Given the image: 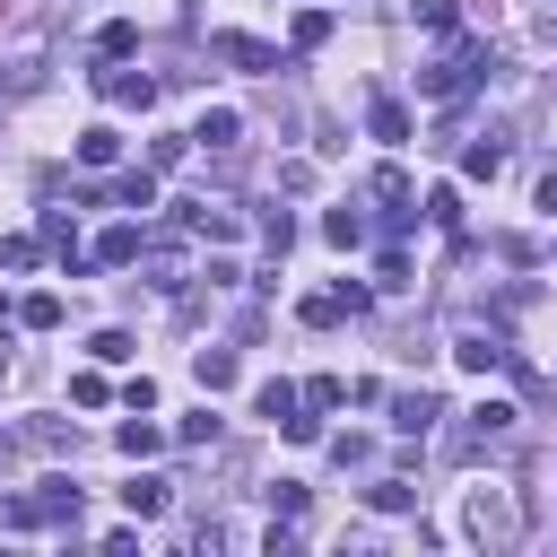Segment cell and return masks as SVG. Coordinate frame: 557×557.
<instances>
[{
    "label": "cell",
    "mask_w": 557,
    "mask_h": 557,
    "mask_svg": "<svg viewBox=\"0 0 557 557\" xmlns=\"http://www.w3.org/2000/svg\"><path fill=\"white\" fill-rule=\"evenodd\" d=\"M366 505H374V513H409V505H418V487H409V479H374V487H366Z\"/></svg>",
    "instance_id": "obj_21"
},
{
    "label": "cell",
    "mask_w": 557,
    "mask_h": 557,
    "mask_svg": "<svg viewBox=\"0 0 557 557\" xmlns=\"http://www.w3.org/2000/svg\"><path fill=\"white\" fill-rule=\"evenodd\" d=\"M17 322H26V331H52V322H61V296H26Z\"/></svg>",
    "instance_id": "obj_26"
},
{
    "label": "cell",
    "mask_w": 557,
    "mask_h": 557,
    "mask_svg": "<svg viewBox=\"0 0 557 557\" xmlns=\"http://www.w3.org/2000/svg\"><path fill=\"white\" fill-rule=\"evenodd\" d=\"M96 52H104V61H131V52H139V26H131V17H113V26L96 35Z\"/></svg>",
    "instance_id": "obj_22"
},
{
    "label": "cell",
    "mask_w": 557,
    "mask_h": 557,
    "mask_svg": "<svg viewBox=\"0 0 557 557\" xmlns=\"http://www.w3.org/2000/svg\"><path fill=\"white\" fill-rule=\"evenodd\" d=\"M0 261L9 270H35V235H0Z\"/></svg>",
    "instance_id": "obj_36"
},
{
    "label": "cell",
    "mask_w": 557,
    "mask_h": 557,
    "mask_svg": "<svg viewBox=\"0 0 557 557\" xmlns=\"http://www.w3.org/2000/svg\"><path fill=\"white\" fill-rule=\"evenodd\" d=\"M113 444H122V453H131V461H148V453H157V444H165V426H148V418H139V409H131V426H122V435H113Z\"/></svg>",
    "instance_id": "obj_20"
},
{
    "label": "cell",
    "mask_w": 557,
    "mask_h": 557,
    "mask_svg": "<svg viewBox=\"0 0 557 557\" xmlns=\"http://www.w3.org/2000/svg\"><path fill=\"white\" fill-rule=\"evenodd\" d=\"M339 400H348L339 374H313V383H305V409H339Z\"/></svg>",
    "instance_id": "obj_27"
},
{
    "label": "cell",
    "mask_w": 557,
    "mask_h": 557,
    "mask_svg": "<svg viewBox=\"0 0 557 557\" xmlns=\"http://www.w3.org/2000/svg\"><path fill=\"white\" fill-rule=\"evenodd\" d=\"M44 244H52V252H61V270H70V278H78V270H87V252H78V226H70V218H61V209H44Z\"/></svg>",
    "instance_id": "obj_12"
},
{
    "label": "cell",
    "mask_w": 557,
    "mask_h": 557,
    "mask_svg": "<svg viewBox=\"0 0 557 557\" xmlns=\"http://www.w3.org/2000/svg\"><path fill=\"white\" fill-rule=\"evenodd\" d=\"M96 96L122 104V113H148V104H157V78H148V70H96Z\"/></svg>",
    "instance_id": "obj_4"
},
{
    "label": "cell",
    "mask_w": 557,
    "mask_h": 557,
    "mask_svg": "<svg viewBox=\"0 0 557 557\" xmlns=\"http://www.w3.org/2000/svg\"><path fill=\"white\" fill-rule=\"evenodd\" d=\"M513 426H522V409H513V400H479V409H461V426L444 435V453H453V461L505 453V444H513Z\"/></svg>",
    "instance_id": "obj_2"
},
{
    "label": "cell",
    "mask_w": 557,
    "mask_h": 557,
    "mask_svg": "<svg viewBox=\"0 0 557 557\" xmlns=\"http://www.w3.org/2000/svg\"><path fill=\"white\" fill-rule=\"evenodd\" d=\"M209 52H218V61H235V70H287V61H278L270 44H252V35H209Z\"/></svg>",
    "instance_id": "obj_7"
},
{
    "label": "cell",
    "mask_w": 557,
    "mask_h": 557,
    "mask_svg": "<svg viewBox=\"0 0 557 557\" xmlns=\"http://www.w3.org/2000/svg\"><path fill=\"white\" fill-rule=\"evenodd\" d=\"M70 400H78V409H104L113 392H104V374H70Z\"/></svg>",
    "instance_id": "obj_35"
},
{
    "label": "cell",
    "mask_w": 557,
    "mask_h": 557,
    "mask_svg": "<svg viewBox=\"0 0 557 557\" xmlns=\"http://www.w3.org/2000/svg\"><path fill=\"white\" fill-rule=\"evenodd\" d=\"M270 522H305V487H296V479L270 487Z\"/></svg>",
    "instance_id": "obj_25"
},
{
    "label": "cell",
    "mask_w": 557,
    "mask_h": 557,
    "mask_svg": "<svg viewBox=\"0 0 557 557\" xmlns=\"http://www.w3.org/2000/svg\"><path fill=\"white\" fill-rule=\"evenodd\" d=\"M191 139H200V148H235V139H244V113H226V104H209V113L191 122Z\"/></svg>",
    "instance_id": "obj_10"
},
{
    "label": "cell",
    "mask_w": 557,
    "mask_h": 557,
    "mask_svg": "<svg viewBox=\"0 0 557 557\" xmlns=\"http://www.w3.org/2000/svg\"><path fill=\"white\" fill-rule=\"evenodd\" d=\"M113 200H122V209H157V165H131V174L113 183Z\"/></svg>",
    "instance_id": "obj_17"
},
{
    "label": "cell",
    "mask_w": 557,
    "mask_h": 557,
    "mask_svg": "<svg viewBox=\"0 0 557 557\" xmlns=\"http://www.w3.org/2000/svg\"><path fill=\"white\" fill-rule=\"evenodd\" d=\"M139 261H148V278H157L165 296H174V287L191 278V270H183V244H174V235H148V244H139Z\"/></svg>",
    "instance_id": "obj_6"
},
{
    "label": "cell",
    "mask_w": 557,
    "mask_h": 557,
    "mask_svg": "<svg viewBox=\"0 0 557 557\" xmlns=\"http://www.w3.org/2000/svg\"><path fill=\"white\" fill-rule=\"evenodd\" d=\"M374 200H383V209H418V191H409V174H400V165H383V174H374Z\"/></svg>",
    "instance_id": "obj_23"
},
{
    "label": "cell",
    "mask_w": 557,
    "mask_h": 557,
    "mask_svg": "<svg viewBox=\"0 0 557 557\" xmlns=\"http://www.w3.org/2000/svg\"><path fill=\"white\" fill-rule=\"evenodd\" d=\"M366 131H374L383 148H409V104H400V96H374V113H366Z\"/></svg>",
    "instance_id": "obj_8"
},
{
    "label": "cell",
    "mask_w": 557,
    "mask_h": 557,
    "mask_svg": "<svg viewBox=\"0 0 557 557\" xmlns=\"http://www.w3.org/2000/svg\"><path fill=\"white\" fill-rule=\"evenodd\" d=\"M426 218H435V226H461V191H453V183H444V191H426Z\"/></svg>",
    "instance_id": "obj_32"
},
{
    "label": "cell",
    "mask_w": 557,
    "mask_h": 557,
    "mask_svg": "<svg viewBox=\"0 0 557 557\" xmlns=\"http://www.w3.org/2000/svg\"><path fill=\"white\" fill-rule=\"evenodd\" d=\"M0 531H78V487L70 479H35V487L0 496Z\"/></svg>",
    "instance_id": "obj_1"
},
{
    "label": "cell",
    "mask_w": 557,
    "mask_h": 557,
    "mask_svg": "<svg viewBox=\"0 0 557 557\" xmlns=\"http://www.w3.org/2000/svg\"><path fill=\"white\" fill-rule=\"evenodd\" d=\"M313 44H331V17H322V9H305V17H296V52H313Z\"/></svg>",
    "instance_id": "obj_31"
},
{
    "label": "cell",
    "mask_w": 557,
    "mask_h": 557,
    "mask_svg": "<svg viewBox=\"0 0 557 557\" xmlns=\"http://www.w3.org/2000/svg\"><path fill=\"white\" fill-rule=\"evenodd\" d=\"M322 235L348 252V244H366V218H357V209H331V218H322Z\"/></svg>",
    "instance_id": "obj_24"
},
{
    "label": "cell",
    "mask_w": 557,
    "mask_h": 557,
    "mask_svg": "<svg viewBox=\"0 0 557 557\" xmlns=\"http://www.w3.org/2000/svg\"><path fill=\"white\" fill-rule=\"evenodd\" d=\"M461 531H470L479 548H513L531 522H522V496H513V487H470V505H461Z\"/></svg>",
    "instance_id": "obj_3"
},
{
    "label": "cell",
    "mask_w": 557,
    "mask_h": 557,
    "mask_svg": "<svg viewBox=\"0 0 557 557\" xmlns=\"http://www.w3.org/2000/svg\"><path fill=\"white\" fill-rule=\"evenodd\" d=\"M331 461H339V470H366L374 444H366V435H331Z\"/></svg>",
    "instance_id": "obj_29"
},
{
    "label": "cell",
    "mask_w": 557,
    "mask_h": 557,
    "mask_svg": "<svg viewBox=\"0 0 557 557\" xmlns=\"http://www.w3.org/2000/svg\"><path fill=\"white\" fill-rule=\"evenodd\" d=\"M35 444H44V453H78V426H61V418H35Z\"/></svg>",
    "instance_id": "obj_28"
},
{
    "label": "cell",
    "mask_w": 557,
    "mask_h": 557,
    "mask_svg": "<svg viewBox=\"0 0 557 557\" xmlns=\"http://www.w3.org/2000/svg\"><path fill=\"white\" fill-rule=\"evenodd\" d=\"M113 157H122V131L113 122H87L78 131V165H113Z\"/></svg>",
    "instance_id": "obj_14"
},
{
    "label": "cell",
    "mask_w": 557,
    "mask_h": 557,
    "mask_svg": "<svg viewBox=\"0 0 557 557\" xmlns=\"http://www.w3.org/2000/svg\"><path fill=\"white\" fill-rule=\"evenodd\" d=\"M374 278H383V287L400 296V287H409V252H383V261H374Z\"/></svg>",
    "instance_id": "obj_37"
},
{
    "label": "cell",
    "mask_w": 557,
    "mask_h": 557,
    "mask_svg": "<svg viewBox=\"0 0 557 557\" xmlns=\"http://www.w3.org/2000/svg\"><path fill=\"white\" fill-rule=\"evenodd\" d=\"M191 374H200V392H226V383H235V348H200Z\"/></svg>",
    "instance_id": "obj_18"
},
{
    "label": "cell",
    "mask_w": 557,
    "mask_h": 557,
    "mask_svg": "<svg viewBox=\"0 0 557 557\" xmlns=\"http://www.w3.org/2000/svg\"><path fill=\"white\" fill-rule=\"evenodd\" d=\"M139 244H148V226H104L96 261H104V270H122V261H139Z\"/></svg>",
    "instance_id": "obj_15"
},
{
    "label": "cell",
    "mask_w": 557,
    "mask_h": 557,
    "mask_svg": "<svg viewBox=\"0 0 557 557\" xmlns=\"http://www.w3.org/2000/svg\"><path fill=\"white\" fill-rule=\"evenodd\" d=\"M461 174H470V183H496V174H505V139H496V131L470 139V148H461Z\"/></svg>",
    "instance_id": "obj_11"
},
{
    "label": "cell",
    "mask_w": 557,
    "mask_h": 557,
    "mask_svg": "<svg viewBox=\"0 0 557 557\" xmlns=\"http://www.w3.org/2000/svg\"><path fill=\"white\" fill-rule=\"evenodd\" d=\"M165 505H174V487H165V479H131V487H122V513H131V522H157Z\"/></svg>",
    "instance_id": "obj_9"
},
{
    "label": "cell",
    "mask_w": 557,
    "mask_h": 557,
    "mask_svg": "<svg viewBox=\"0 0 557 557\" xmlns=\"http://www.w3.org/2000/svg\"><path fill=\"white\" fill-rule=\"evenodd\" d=\"M252 409H261L270 426H287V418L305 409V392H296V383H261V392H252Z\"/></svg>",
    "instance_id": "obj_16"
},
{
    "label": "cell",
    "mask_w": 557,
    "mask_h": 557,
    "mask_svg": "<svg viewBox=\"0 0 557 557\" xmlns=\"http://www.w3.org/2000/svg\"><path fill=\"white\" fill-rule=\"evenodd\" d=\"M296 313H305V322H313V331H331V322H339V313H357V305H348V296H339V287H322V296H305V305H296Z\"/></svg>",
    "instance_id": "obj_19"
},
{
    "label": "cell",
    "mask_w": 557,
    "mask_h": 557,
    "mask_svg": "<svg viewBox=\"0 0 557 557\" xmlns=\"http://www.w3.org/2000/svg\"><path fill=\"white\" fill-rule=\"evenodd\" d=\"M0 383H9V357H0Z\"/></svg>",
    "instance_id": "obj_39"
},
{
    "label": "cell",
    "mask_w": 557,
    "mask_h": 557,
    "mask_svg": "<svg viewBox=\"0 0 557 557\" xmlns=\"http://www.w3.org/2000/svg\"><path fill=\"white\" fill-rule=\"evenodd\" d=\"M453 357H461L470 374H496V366H513V348H505L496 331H453Z\"/></svg>",
    "instance_id": "obj_5"
},
{
    "label": "cell",
    "mask_w": 557,
    "mask_h": 557,
    "mask_svg": "<svg viewBox=\"0 0 557 557\" xmlns=\"http://www.w3.org/2000/svg\"><path fill=\"white\" fill-rule=\"evenodd\" d=\"M174 444H218V418H209V409H200V418H183V426H174Z\"/></svg>",
    "instance_id": "obj_38"
},
{
    "label": "cell",
    "mask_w": 557,
    "mask_h": 557,
    "mask_svg": "<svg viewBox=\"0 0 557 557\" xmlns=\"http://www.w3.org/2000/svg\"><path fill=\"white\" fill-rule=\"evenodd\" d=\"M392 426H400V435H426V426H435V392H426V383L400 392V400H392Z\"/></svg>",
    "instance_id": "obj_13"
},
{
    "label": "cell",
    "mask_w": 557,
    "mask_h": 557,
    "mask_svg": "<svg viewBox=\"0 0 557 557\" xmlns=\"http://www.w3.org/2000/svg\"><path fill=\"white\" fill-rule=\"evenodd\" d=\"M87 348H96V366H122V357H131V331H96Z\"/></svg>",
    "instance_id": "obj_34"
},
{
    "label": "cell",
    "mask_w": 557,
    "mask_h": 557,
    "mask_svg": "<svg viewBox=\"0 0 557 557\" xmlns=\"http://www.w3.org/2000/svg\"><path fill=\"white\" fill-rule=\"evenodd\" d=\"M261 244H270V252H287V244H296V218H287V209H270V218H261Z\"/></svg>",
    "instance_id": "obj_33"
},
{
    "label": "cell",
    "mask_w": 557,
    "mask_h": 557,
    "mask_svg": "<svg viewBox=\"0 0 557 557\" xmlns=\"http://www.w3.org/2000/svg\"><path fill=\"white\" fill-rule=\"evenodd\" d=\"M418 26H435V35H453V26H461V0H418Z\"/></svg>",
    "instance_id": "obj_30"
}]
</instances>
